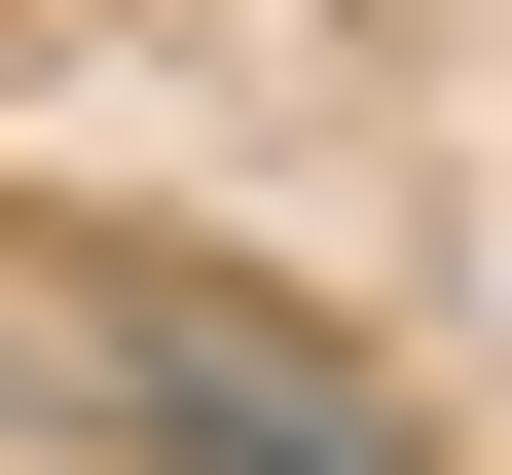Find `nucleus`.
Masks as SVG:
<instances>
[{
    "label": "nucleus",
    "mask_w": 512,
    "mask_h": 475,
    "mask_svg": "<svg viewBox=\"0 0 512 475\" xmlns=\"http://www.w3.org/2000/svg\"><path fill=\"white\" fill-rule=\"evenodd\" d=\"M74 439H147V475H403V402H366V329L256 293V256H147L110 220L74 256Z\"/></svg>",
    "instance_id": "f257e3e1"
}]
</instances>
